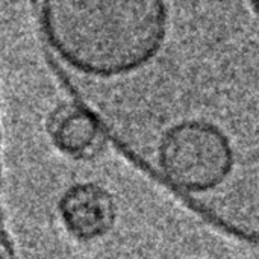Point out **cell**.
Wrapping results in <instances>:
<instances>
[{
    "label": "cell",
    "mask_w": 259,
    "mask_h": 259,
    "mask_svg": "<svg viewBox=\"0 0 259 259\" xmlns=\"http://www.w3.org/2000/svg\"><path fill=\"white\" fill-rule=\"evenodd\" d=\"M47 42L73 70L117 77L147 65L168 30L167 0H41Z\"/></svg>",
    "instance_id": "1"
},
{
    "label": "cell",
    "mask_w": 259,
    "mask_h": 259,
    "mask_svg": "<svg viewBox=\"0 0 259 259\" xmlns=\"http://www.w3.org/2000/svg\"><path fill=\"white\" fill-rule=\"evenodd\" d=\"M47 132L53 146L73 159H93L106 146L94 115L74 103H62L49 115Z\"/></svg>",
    "instance_id": "4"
},
{
    "label": "cell",
    "mask_w": 259,
    "mask_h": 259,
    "mask_svg": "<svg viewBox=\"0 0 259 259\" xmlns=\"http://www.w3.org/2000/svg\"><path fill=\"white\" fill-rule=\"evenodd\" d=\"M59 217L70 235L82 241H90L105 237L112 229L117 206L114 197L103 187L77 184L62 194Z\"/></svg>",
    "instance_id": "3"
},
{
    "label": "cell",
    "mask_w": 259,
    "mask_h": 259,
    "mask_svg": "<svg viewBox=\"0 0 259 259\" xmlns=\"http://www.w3.org/2000/svg\"><path fill=\"white\" fill-rule=\"evenodd\" d=\"M249 6L252 8V11L256 14V17L259 18V0H247Z\"/></svg>",
    "instance_id": "5"
},
{
    "label": "cell",
    "mask_w": 259,
    "mask_h": 259,
    "mask_svg": "<svg viewBox=\"0 0 259 259\" xmlns=\"http://www.w3.org/2000/svg\"><path fill=\"white\" fill-rule=\"evenodd\" d=\"M155 161L164 182L190 199L219 191L232 171L228 137L208 118H185L165 129Z\"/></svg>",
    "instance_id": "2"
}]
</instances>
